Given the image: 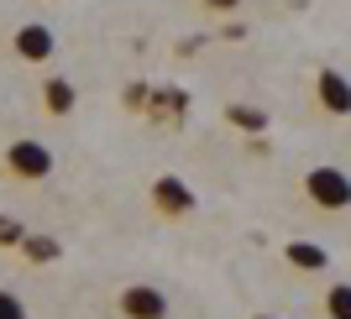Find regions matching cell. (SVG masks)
<instances>
[{
	"label": "cell",
	"mask_w": 351,
	"mask_h": 319,
	"mask_svg": "<svg viewBox=\"0 0 351 319\" xmlns=\"http://www.w3.org/2000/svg\"><path fill=\"white\" fill-rule=\"evenodd\" d=\"M257 319H273V314H257Z\"/></svg>",
	"instance_id": "15"
},
{
	"label": "cell",
	"mask_w": 351,
	"mask_h": 319,
	"mask_svg": "<svg viewBox=\"0 0 351 319\" xmlns=\"http://www.w3.org/2000/svg\"><path fill=\"white\" fill-rule=\"evenodd\" d=\"M21 241H27V225L11 220V215H0V246H21Z\"/></svg>",
	"instance_id": "12"
},
{
	"label": "cell",
	"mask_w": 351,
	"mask_h": 319,
	"mask_svg": "<svg viewBox=\"0 0 351 319\" xmlns=\"http://www.w3.org/2000/svg\"><path fill=\"white\" fill-rule=\"evenodd\" d=\"M0 319H27V304H21L11 288H0Z\"/></svg>",
	"instance_id": "13"
},
{
	"label": "cell",
	"mask_w": 351,
	"mask_h": 319,
	"mask_svg": "<svg viewBox=\"0 0 351 319\" xmlns=\"http://www.w3.org/2000/svg\"><path fill=\"white\" fill-rule=\"evenodd\" d=\"M283 261H289V267H299V272H325V246H315V241H289V246H283Z\"/></svg>",
	"instance_id": "7"
},
{
	"label": "cell",
	"mask_w": 351,
	"mask_h": 319,
	"mask_svg": "<svg viewBox=\"0 0 351 319\" xmlns=\"http://www.w3.org/2000/svg\"><path fill=\"white\" fill-rule=\"evenodd\" d=\"M241 0H205V11H236Z\"/></svg>",
	"instance_id": "14"
},
{
	"label": "cell",
	"mask_w": 351,
	"mask_h": 319,
	"mask_svg": "<svg viewBox=\"0 0 351 319\" xmlns=\"http://www.w3.org/2000/svg\"><path fill=\"white\" fill-rule=\"evenodd\" d=\"M16 251H27L32 261H53V257H58L63 246H58V241H47V235H27V241H21Z\"/></svg>",
	"instance_id": "11"
},
{
	"label": "cell",
	"mask_w": 351,
	"mask_h": 319,
	"mask_svg": "<svg viewBox=\"0 0 351 319\" xmlns=\"http://www.w3.org/2000/svg\"><path fill=\"white\" fill-rule=\"evenodd\" d=\"M116 309L121 319H168V293L152 283H132V288H121Z\"/></svg>",
	"instance_id": "4"
},
{
	"label": "cell",
	"mask_w": 351,
	"mask_h": 319,
	"mask_svg": "<svg viewBox=\"0 0 351 319\" xmlns=\"http://www.w3.org/2000/svg\"><path fill=\"white\" fill-rule=\"evenodd\" d=\"M304 199L315 204V209H330V215L351 209V178H346V168H330V162L309 168V173H304Z\"/></svg>",
	"instance_id": "1"
},
{
	"label": "cell",
	"mask_w": 351,
	"mask_h": 319,
	"mask_svg": "<svg viewBox=\"0 0 351 319\" xmlns=\"http://www.w3.org/2000/svg\"><path fill=\"white\" fill-rule=\"evenodd\" d=\"M226 116H231V126H241V131H263L267 126V116L257 110V105H231Z\"/></svg>",
	"instance_id": "10"
},
{
	"label": "cell",
	"mask_w": 351,
	"mask_h": 319,
	"mask_svg": "<svg viewBox=\"0 0 351 319\" xmlns=\"http://www.w3.org/2000/svg\"><path fill=\"white\" fill-rule=\"evenodd\" d=\"M152 209H158V215H168V220H178V215H189L194 209V189L189 183H184V178H158V183H152Z\"/></svg>",
	"instance_id": "5"
},
{
	"label": "cell",
	"mask_w": 351,
	"mask_h": 319,
	"mask_svg": "<svg viewBox=\"0 0 351 319\" xmlns=\"http://www.w3.org/2000/svg\"><path fill=\"white\" fill-rule=\"evenodd\" d=\"M73 100H79V94H73L69 79H47V84H43V110H47V116H69Z\"/></svg>",
	"instance_id": "8"
},
{
	"label": "cell",
	"mask_w": 351,
	"mask_h": 319,
	"mask_svg": "<svg viewBox=\"0 0 351 319\" xmlns=\"http://www.w3.org/2000/svg\"><path fill=\"white\" fill-rule=\"evenodd\" d=\"M5 173H16L21 183H43V178H53V146L32 142V136L11 142V146H5Z\"/></svg>",
	"instance_id": "2"
},
{
	"label": "cell",
	"mask_w": 351,
	"mask_h": 319,
	"mask_svg": "<svg viewBox=\"0 0 351 319\" xmlns=\"http://www.w3.org/2000/svg\"><path fill=\"white\" fill-rule=\"evenodd\" d=\"M11 53L21 63H47L53 53H58V37H53V27L47 21H21L11 37Z\"/></svg>",
	"instance_id": "3"
},
{
	"label": "cell",
	"mask_w": 351,
	"mask_h": 319,
	"mask_svg": "<svg viewBox=\"0 0 351 319\" xmlns=\"http://www.w3.org/2000/svg\"><path fill=\"white\" fill-rule=\"evenodd\" d=\"M315 100L330 110V116H351V79L336 68H320L315 73Z\"/></svg>",
	"instance_id": "6"
},
{
	"label": "cell",
	"mask_w": 351,
	"mask_h": 319,
	"mask_svg": "<svg viewBox=\"0 0 351 319\" xmlns=\"http://www.w3.org/2000/svg\"><path fill=\"white\" fill-rule=\"evenodd\" d=\"M325 314L351 319V283H330V288H325Z\"/></svg>",
	"instance_id": "9"
}]
</instances>
